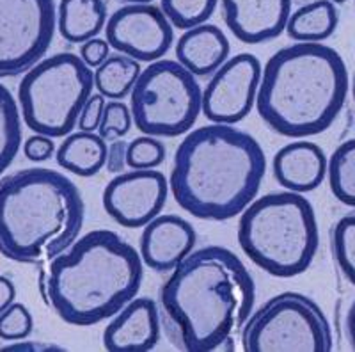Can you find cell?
I'll return each instance as SVG.
<instances>
[{
	"label": "cell",
	"instance_id": "cell-1",
	"mask_svg": "<svg viewBox=\"0 0 355 352\" xmlns=\"http://www.w3.org/2000/svg\"><path fill=\"white\" fill-rule=\"evenodd\" d=\"M160 320L171 344L187 352L231 351L252 313L256 285L231 249L205 246L187 255L160 288Z\"/></svg>",
	"mask_w": 355,
	"mask_h": 352
},
{
	"label": "cell",
	"instance_id": "cell-2",
	"mask_svg": "<svg viewBox=\"0 0 355 352\" xmlns=\"http://www.w3.org/2000/svg\"><path fill=\"white\" fill-rule=\"evenodd\" d=\"M265 173V151L252 135L211 123L180 142L169 189L178 207L192 217L230 221L254 201Z\"/></svg>",
	"mask_w": 355,
	"mask_h": 352
},
{
	"label": "cell",
	"instance_id": "cell-3",
	"mask_svg": "<svg viewBox=\"0 0 355 352\" xmlns=\"http://www.w3.org/2000/svg\"><path fill=\"white\" fill-rule=\"evenodd\" d=\"M343 57L323 43H295L277 50L261 69L256 109L275 134L318 135L332 126L348 97Z\"/></svg>",
	"mask_w": 355,
	"mask_h": 352
},
{
	"label": "cell",
	"instance_id": "cell-4",
	"mask_svg": "<svg viewBox=\"0 0 355 352\" xmlns=\"http://www.w3.org/2000/svg\"><path fill=\"white\" fill-rule=\"evenodd\" d=\"M142 280L141 253L116 231L93 230L50 260L49 304L66 324L89 328L121 312Z\"/></svg>",
	"mask_w": 355,
	"mask_h": 352
},
{
	"label": "cell",
	"instance_id": "cell-5",
	"mask_svg": "<svg viewBox=\"0 0 355 352\" xmlns=\"http://www.w3.org/2000/svg\"><path fill=\"white\" fill-rule=\"evenodd\" d=\"M84 219L80 190L59 171L28 167L0 180V255L12 262L53 260L78 239Z\"/></svg>",
	"mask_w": 355,
	"mask_h": 352
},
{
	"label": "cell",
	"instance_id": "cell-6",
	"mask_svg": "<svg viewBox=\"0 0 355 352\" xmlns=\"http://www.w3.org/2000/svg\"><path fill=\"white\" fill-rule=\"evenodd\" d=\"M239 244L252 263L275 278H293L311 267L320 246L318 219L299 192H270L242 212Z\"/></svg>",
	"mask_w": 355,
	"mask_h": 352
},
{
	"label": "cell",
	"instance_id": "cell-7",
	"mask_svg": "<svg viewBox=\"0 0 355 352\" xmlns=\"http://www.w3.org/2000/svg\"><path fill=\"white\" fill-rule=\"evenodd\" d=\"M93 87L94 73L75 53L62 52L41 59L25 72L18 85L25 125L52 139L69 135Z\"/></svg>",
	"mask_w": 355,
	"mask_h": 352
},
{
	"label": "cell",
	"instance_id": "cell-8",
	"mask_svg": "<svg viewBox=\"0 0 355 352\" xmlns=\"http://www.w3.org/2000/svg\"><path fill=\"white\" fill-rule=\"evenodd\" d=\"M135 128L151 137L187 134L202 110L201 85L178 61L158 59L142 69L130 93Z\"/></svg>",
	"mask_w": 355,
	"mask_h": 352
},
{
	"label": "cell",
	"instance_id": "cell-9",
	"mask_svg": "<svg viewBox=\"0 0 355 352\" xmlns=\"http://www.w3.org/2000/svg\"><path fill=\"white\" fill-rule=\"evenodd\" d=\"M332 344L327 315L299 292L270 297L242 329L245 352H331Z\"/></svg>",
	"mask_w": 355,
	"mask_h": 352
},
{
	"label": "cell",
	"instance_id": "cell-10",
	"mask_svg": "<svg viewBox=\"0 0 355 352\" xmlns=\"http://www.w3.org/2000/svg\"><path fill=\"white\" fill-rule=\"evenodd\" d=\"M55 25L53 0H0V78L37 65L52 45Z\"/></svg>",
	"mask_w": 355,
	"mask_h": 352
},
{
	"label": "cell",
	"instance_id": "cell-11",
	"mask_svg": "<svg viewBox=\"0 0 355 352\" xmlns=\"http://www.w3.org/2000/svg\"><path fill=\"white\" fill-rule=\"evenodd\" d=\"M261 62L252 53L230 57L210 78L202 93L206 119L220 125H236L256 106Z\"/></svg>",
	"mask_w": 355,
	"mask_h": 352
},
{
	"label": "cell",
	"instance_id": "cell-12",
	"mask_svg": "<svg viewBox=\"0 0 355 352\" xmlns=\"http://www.w3.org/2000/svg\"><path fill=\"white\" fill-rule=\"evenodd\" d=\"M107 43L137 61L155 62L174 43L171 22L153 4H126L116 9L105 24Z\"/></svg>",
	"mask_w": 355,
	"mask_h": 352
},
{
	"label": "cell",
	"instance_id": "cell-13",
	"mask_svg": "<svg viewBox=\"0 0 355 352\" xmlns=\"http://www.w3.org/2000/svg\"><path fill=\"white\" fill-rule=\"evenodd\" d=\"M169 183L160 171L119 173L103 190V208L123 228H144L164 210Z\"/></svg>",
	"mask_w": 355,
	"mask_h": 352
},
{
	"label": "cell",
	"instance_id": "cell-14",
	"mask_svg": "<svg viewBox=\"0 0 355 352\" xmlns=\"http://www.w3.org/2000/svg\"><path fill=\"white\" fill-rule=\"evenodd\" d=\"M220 6L230 33L247 45L281 36L291 15V0H220Z\"/></svg>",
	"mask_w": 355,
	"mask_h": 352
},
{
	"label": "cell",
	"instance_id": "cell-15",
	"mask_svg": "<svg viewBox=\"0 0 355 352\" xmlns=\"http://www.w3.org/2000/svg\"><path fill=\"white\" fill-rule=\"evenodd\" d=\"M198 242L194 226L174 214L157 215L144 226L141 235V258L151 271L169 272Z\"/></svg>",
	"mask_w": 355,
	"mask_h": 352
},
{
	"label": "cell",
	"instance_id": "cell-16",
	"mask_svg": "<svg viewBox=\"0 0 355 352\" xmlns=\"http://www.w3.org/2000/svg\"><path fill=\"white\" fill-rule=\"evenodd\" d=\"M162 335L160 310L150 297H135L117 312L103 331V347L110 352H148Z\"/></svg>",
	"mask_w": 355,
	"mask_h": 352
},
{
	"label": "cell",
	"instance_id": "cell-17",
	"mask_svg": "<svg viewBox=\"0 0 355 352\" xmlns=\"http://www.w3.org/2000/svg\"><path fill=\"white\" fill-rule=\"evenodd\" d=\"M272 167L279 185L304 194L323 183L327 176V157L315 142L295 141L275 153Z\"/></svg>",
	"mask_w": 355,
	"mask_h": 352
},
{
	"label": "cell",
	"instance_id": "cell-18",
	"mask_svg": "<svg viewBox=\"0 0 355 352\" xmlns=\"http://www.w3.org/2000/svg\"><path fill=\"white\" fill-rule=\"evenodd\" d=\"M230 41L217 25L201 24L180 36L176 43L178 62L194 77L214 75L230 57Z\"/></svg>",
	"mask_w": 355,
	"mask_h": 352
},
{
	"label": "cell",
	"instance_id": "cell-19",
	"mask_svg": "<svg viewBox=\"0 0 355 352\" xmlns=\"http://www.w3.org/2000/svg\"><path fill=\"white\" fill-rule=\"evenodd\" d=\"M107 6L103 0H61L57 27L68 43H85L105 28Z\"/></svg>",
	"mask_w": 355,
	"mask_h": 352
},
{
	"label": "cell",
	"instance_id": "cell-20",
	"mask_svg": "<svg viewBox=\"0 0 355 352\" xmlns=\"http://www.w3.org/2000/svg\"><path fill=\"white\" fill-rule=\"evenodd\" d=\"M109 146L94 132L69 134L57 150V164L69 173L89 178L100 173L107 162Z\"/></svg>",
	"mask_w": 355,
	"mask_h": 352
},
{
	"label": "cell",
	"instance_id": "cell-21",
	"mask_svg": "<svg viewBox=\"0 0 355 352\" xmlns=\"http://www.w3.org/2000/svg\"><path fill=\"white\" fill-rule=\"evenodd\" d=\"M339 12L331 0H311L291 12L288 18V36L297 43H322L334 34Z\"/></svg>",
	"mask_w": 355,
	"mask_h": 352
},
{
	"label": "cell",
	"instance_id": "cell-22",
	"mask_svg": "<svg viewBox=\"0 0 355 352\" xmlns=\"http://www.w3.org/2000/svg\"><path fill=\"white\" fill-rule=\"evenodd\" d=\"M141 72L137 59L125 53H114L94 72V87L109 100H123L132 93Z\"/></svg>",
	"mask_w": 355,
	"mask_h": 352
},
{
	"label": "cell",
	"instance_id": "cell-23",
	"mask_svg": "<svg viewBox=\"0 0 355 352\" xmlns=\"http://www.w3.org/2000/svg\"><path fill=\"white\" fill-rule=\"evenodd\" d=\"M329 185L339 203L355 208V139L341 142L327 162Z\"/></svg>",
	"mask_w": 355,
	"mask_h": 352
},
{
	"label": "cell",
	"instance_id": "cell-24",
	"mask_svg": "<svg viewBox=\"0 0 355 352\" xmlns=\"http://www.w3.org/2000/svg\"><path fill=\"white\" fill-rule=\"evenodd\" d=\"M21 148V117L11 91L0 84V174L4 173Z\"/></svg>",
	"mask_w": 355,
	"mask_h": 352
},
{
	"label": "cell",
	"instance_id": "cell-25",
	"mask_svg": "<svg viewBox=\"0 0 355 352\" xmlns=\"http://www.w3.org/2000/svg\"><path fill=\"white\" fill-rule=\"evenodd\" d=\"M218 0H160V9L171 25L182 31L206 24L214 17Z\"/></svg>",
	"mask_w": 355,
	"mask_h": 352
},
{
	"label": "cell",
	"instance_id": "cell-26",
	"mask_svg": "<svg viewBox=\"0 0 355 352\" xmlns=\"http://www.w3.org/2000/svg\"><path fill=\"white\" fill-rule=\"evenodd\" d=\"M332 255L345 278L355 287V212L336 223L332 230Z\"/></svg>",
	"mask_w": 355,
	"mask_h": 352
},
{
	"label": "cell",
	"instance_id": "cell-27",
	"mask_svg": "<svg viewBox=\"0 0 355 352\" xmlns=\"http://www.w3.org/2000/svg\"><path fill=\"white\" fill-rule=\"evenodd\" d=\"M166 146L151 135L133 139L126 148V166L130 169H157L166 160Z\"/></svg>",
	"mask_w": 355,
	"mask_h": 352
},
{
	"label": "cell",
	"instance_id": "cell-28",
	"mask_svg": "<svg viewBox=\"0 0 355 352\" xmlns=\"http://www.w3.org/2000/svg\"><path fill=\"white\" fill-rule=\"evenodd\" d=\"M133 125L132 110L121 100H110L105 103L103 116H101L98 135L105 142L123 139Z\"/></svg>",
	"mask_w": 355,
	"mask_h": 352
},
{
	"label": "cell",
	"instance_id": "cell-29",
	"mask_svg": "<svg viewBox=\"0 0 355 352\" xmlns=\"http://www.w3.org/2000/svg\"><path fill=\"white\" fill-rule=\"evenodd\" d=\"M33 315L21 303H12L6 312L0 313V338L2 340H25L33 333Z\"/></svg>",
	"mask_w": 355,
	"mask_h": 352
},
{
	"label": "cell",
	"instance_id": "cell-30",
	"mask_svg": "<svg viewBox=\"0 0 355 352\" xmlns=\"http://www.w3.org/2000/svg\"><path fill=\"white\" fill-rule=\"evenodd\" d=\"M105 97L103 94H91L87 98V101L84 103L80 110V116H78V128L82 132H94L98 130L101 121V116H103V109H105Z\"/></svg>",
	"mask_w": 355,
	"mask_h": 352
},
{
	"label": "cell",
	"instance_id": "cell-31",
	"mask_svg": "<svg viewBox=\"0 0 355 352\" xmlns=\"http://www.w3.org/2000/svg\"><path fill=\"white\" fill-rule=\"evenodd\" d=\"M53 153H55V144L52 137H46V135L36 134L24 142V155L33 162H44Z\"/></svg>",
	"mask_w": 355,
	"mask_h": 352
},
{
	"label": "cell",
	"instance_id": "cell-32",
	"mask_svg": "<svg viewBox=\"0 0 355 352\" xmlns=\"http://www.w3.org/2000/svg\"><path fill=\"white\" fill-rule=\"evenodd\" d=\"M110 56V45L107 40L93 37L80 45V59L89 68H98Z\"/></svg>",
	"mask_w": 355,
	"mask_h": 352
},
{
	"label": "cell",
	"instance_id": "cell-33",
	"mask_svg": "<svg viewBox=\"0 0 355 352\" xmlns=\"http://www.w3.org/2000/svg\"><path fill=\"white\" fill-rule=\"evenodd\" d=\"M126 148H128V142H125L123 139H116L109 144V150H107V171L114 174H119L121 171H125L126 167Z\"/></svg>",
	"mask_w": 355,
	"mask_h": 352
},
{
	"label": "cell",
	"instance_id": "cell-34",
	"mask_svg": "<svg viewBox=\"0 0 355 352\" xmlns=\"http://www.w3.org/2000/svg\"><path fill=\"white\" fill-rule=\"evenodd\" d=\"M17 297V288L6 276H0V313L6 312Z\"/></svg>",
	"mask_w": 355,
	"mask_h": 352
},
{
	"label": "cell",
	"instance_id": "cell-35",
	"mask_svg": "<svg viewBox=\"0 0 355 352\" xmlns=\"http://www.w3.org/2000/svg\"><path fill=\"white\" fill-rule=\"evenodd\" d=\"M0 351H62L61 347L57 345H49V344H41V342H15L12 345H6Z\"/></svg>",
	"mask_w": 355,
	"mask_h": 352
},
{
	"label": "cell",
	"instance_id": "cell-36",
	"mask_svg": "<svg viewBox=\"0 0 355 352\" xmlns=\"http://www.w3.org/2000/svg\"><path fill=\"white\" fill-rule=\"evenodd\" d=\"M347 333H348V340H350L352 349L355 351V301L352 303L350 310L347 313Z\"/></svg>",
	"mask_w": 355,
	"mask_h": 352
},
{
	"label": "cell",
	"instance_id": "cell-37",
	"mask_svg": "<svg viewBox=\"0 0 355 352\" xmlns=\"http://www.w3.org/2000/svg\"><path fill=\"white\" fill-rule=\"evenodd\" d=\"M119 2H128V4H151V0H119Z\"/></svg>",
	"mask_w": 355,
	"mask_h": 352
},
{
	"label": "cell",
	"instance_id": "cell-38",
	"mask_svg": "<svg viewBox=\"0 0 355 352\" xmlns=\"http://www.w3.org/2000/svg\"><path fill=\"white\" fill-rule=\"evenodd\" d=\"M352 97H354V101H355V72H354V81H352Z\"/></svg>",
	"mask_w": 355,
	"mask_h": 352
},
{
	"label": "cell",
	"instance_id": "cell-39",
	"mask_svg": "<svg viewBox=\"0 0 355 352\" xmlns=\"http://www.w3.org/2000/svg\"><path fill=\"white\" fill-rule=\"evenodd\" d=\"M332 4H345V2H347V0H331Z\"/></svg>",
	"mask_w": 355,
	"mask_h": 352
}]
</instances>
